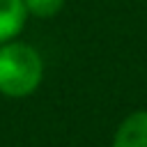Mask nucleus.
<instances>
[{
  "mask_svg": "<svg viewBox=\"0 0 147 147\" xmlns=\"http://www.w3.org/2000/svg\"><path fill=\"white\" fill-rule=\"evenodd\" d=\"M44 78V60L25 41L0 44V94L21 99L30 96Z\"/></svg>",
  "mask_w": 147,
  "mask_h": 147,
  "instance_id": "f257e3e1",
  "label": "nucleus"
},
{
  "mask_svg": "<svg viewBox=\"0 0 147 147\" xmlns=\"http://www.w3.org/2000/svg\"><path fill=\"white\" fill-rule=\"evenodd\" d=\"M113 147H147V110H136L122 119Z\"/></svg>",
  "mask_w": 147,
  "mask_h": 147,
  "instance_id": "f03ea898",
  "label": "nucleus"
},
{
  "mask_svg": "<svg viewBox=\"0 0 147 147\" xmlns=\"http://www.w3.org/2000/svg\"><path fill=\"white\" fill-rule=\"evenodd\" d=\"M28 18L23 0H0V44L11 41L21 34Z\"/></svg>",
  "mask_w": 147,
  "mask_h": 147,
  "instance_id": "7ed1b4c3",
  "label": "nucleus"
},
{
  "mask_svg": "<svg viewBox=\"0 0 147 147\" xmlns=\"http://www.w3.org/2000/svg\"><path fill=\"white\" fill-rule=\"evenodd\" d=\"M67 0H23L28 16H37V18H51L55 14L62 11Z\"/></svg>",
  "mask_w": 147,
  "mask_h": 147,
  "instance_id": "20e7f679",
  "label": "nucleus"
}]
</instances>
